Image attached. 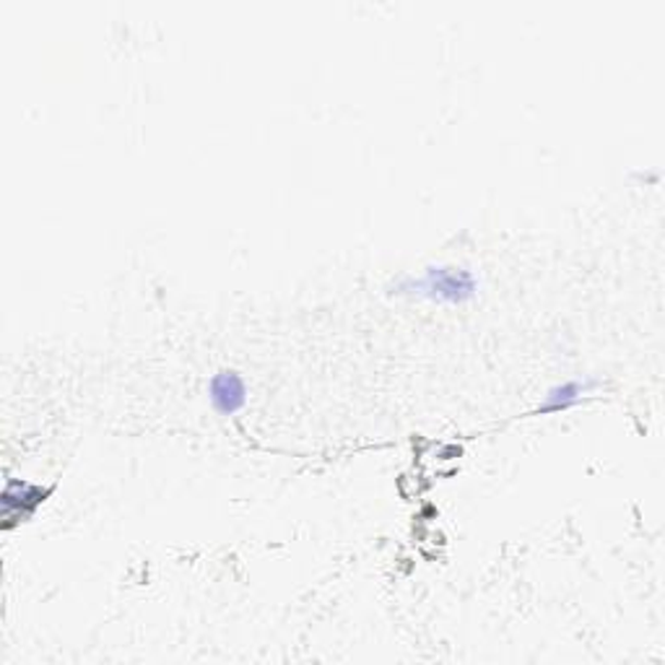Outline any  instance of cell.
Returning a JSON list of instances; mask_svg holds the SVG:
<instances>
[{
	"instance_id": "obj_1",
	"label": "cell",
	"mask_w": 665,
	"mask_h": 665,
	"mask_svg": "<svg viewBox=\"0 0 665 665\" xmlns=\"http://www.w3.org/2000/svg\"><path fill=\"white\" fill-rule=\"evenodd\" d=\"M390 294L437 304V307H463L481 294V276L471 266L437 263L419 274H403L390 283Z\"/></svg>"
},
{
	"instance_id": "obj_2",
	"label": "cell",
	"mask_w": 665,
	"mask_h": 665,
	"mask_svg": "<svg viewBox=\"0 0 665 665\" xmlns=\"http://www.w3.org/2000/svg\"><path fill=\"white\" fill-rule=\"evenodd\" d=\"M208 400L219 416H237L247 406V383L237 370H219L208 379Z\"/></svg>"
},
{
	"instance_id": "obj_3",
	"label": "cell",
	"mask_w": 665,
	"mask_h": 665,
	"mask_svg": "<svg viewBox=\"0 0 665 665\" xmlns=\"http://www.w3.org/2000/svg\"><path fill=\"white\" fill-rule=\"evenodd\" d=\"M52 488H43L37 484H29V481H16L11 479L9 484H5L3 492V520L5 528H11V520H29L34 512H37L39 505H45L47 494H50Z\"/></svg>"
},
{
	"instance_id": "obj_4",
	"label": "cell",
	"mask_w": 665,
	"mask_h": 665,
	"mask_svg": "<svg viewBox=\"0 0 665 665\" xmlns=\"http://www.w3.org/2000/svg\"><path fill=\"white\" fill-rule=\"evenodd\" d=\"M598 388H601V383L595 377H577V379H567V383L554 385V388H548L544 400H541L539 413L541 416L565 413L569 409H575V406H580L582 400H585L588 396H593Z\"/></svg>"
}]
</instances>
